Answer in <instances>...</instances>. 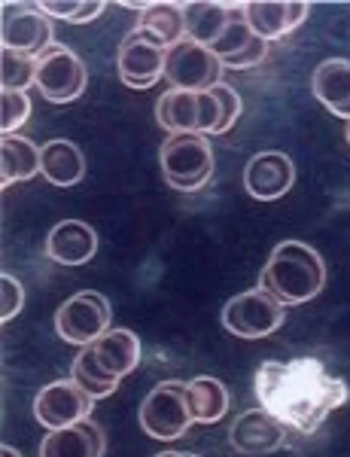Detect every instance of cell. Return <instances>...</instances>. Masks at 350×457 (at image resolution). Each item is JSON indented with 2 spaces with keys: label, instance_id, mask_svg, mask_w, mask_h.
Returning a JSON list of instances; mask_svg holds the SVG:
<instances>
[{
  "label": "cell",
  "instance_id": "obj_1",
  "mask_svg": "<svg viewBox=\"0 0 350 457\" xmlns=\"http://www.w3.org/2000/svg\"><path fill=\"white\" fill-rule=\"evenodd\" d=\"M253 390L262 409L298 436H313L350 400L347 381L317 357L265 360L256 370Z\"/></svg>",
  "mask_w": 350,
  "mask_h": 457
},
{
  "label": "cell",
  "instance_id": "obj_2",
  "mask_svg": "<svg viewBox=\"0 0 350 457\" xmlns=\"http://www.w3.org/2000/svg\"><path fill=\"white\" fill-rule=\"evenodd\" d=\"M326 287V262L311 245L283 241L272 250L259 275V290L274 296L281 305H302L320 296Z\"/></svg>",
  "mask_w": 350,
  "mask_h": 457
},
{
  "label": "cell",
  "instance_id": "obj_3",
  "mask_svg": "<svg viewBox=\"0 0 350 457\" xmlns=\"http://www.w3.org/2000/svg\"><path fill=\"white\" fill-rule=\"evenodd\" d=\"M159 162L165 183L180 193H195L214 177V150L208 135H167Z\"/></svg>",
  "mask_w": 350,
  "mask_h": 457
},
{
  "label": "cell",
  "instance_id": "obj_4",
  "mask_svg": "<svg viewBox=\"0 0 350 457\" xmlns=\"http://www.w3.org/2000/svg\"><path fill=\"white\" fill-rule=\"evenodd\" d=\"M156 120L167 135H216L220 104H216L214 92L167 88L156 104Z\"/></svg>",
  "mask_w": 350,
  "mask_h": 457
},
{
  "label": "cell",
  "instance_id": "obj_5",
  "mask_svg": "<svg viewBox=\"0 0 350 457\" xmlns=\"http://www.w3.org/2000/svg\"><path fill=\"white\" fill-rule=\"evenodd\" d=\"M34 86L53 104H70L89 86V68L74 49H68L64 43H53L37 58V83Z\"/></svg>",
  "mask_w": 350,
  "mask_h": 457
},
{
  "label": "cell",
  "instance_id": "obj_6",
  "mask_svg": "<svg viewBox=\"0 0 350 457\" xmlns=\"http://www.w3.org/2000/svg\"><path fill=\"white\" fill-rule=\"evenodd\" d=\"M223 62L208 46L186 40L174 43L165 53V79L180 92H210L223 83Z\"/></svg>",
  "mask_w": 350,
  "mask_h": 457
},
{
  "label": "cell",
  "instance_id": "obj_7",
  "mask_svg": "<svg viewBox=\"0 0 350 457\" xmlns=\"http://www.w3.org/2000/svg\"><path fill=\"white\" fill-rule=\"evenodd\" d=\"M189 424L195 421L186 403V385L180 381H162L141 403V427L152 439H180Z\"/></svg>",
  "mask_w": 350,
  "mask_h": 457
},
{
  "label": "cell",
  "instance_id": "obj_8",
  "mask_svg": "<svg viewBox=\"0 0 350 457\" xmlns=\"http://www.w3.org/2000/svg\"><path fill=\"white\" fill-rule=\"evenodd\" d=\"M110 302L101 296L98 290H83L77 296H70L58 308L55 314V333L68 345H85L98 342L101 336L110 329Z\"/></svg>",
  "mask_w": 350,
  "mask_h": 457
},
{
  "label": "cell",
  "instance_id": "obj_9",
  "mask_svg": "<svg viewBox=\"0 0 350 457\" xmlns=\"http://www.w3.org/2000/svg\"><path fill=\"white\" fill-rule=\"evenodd\" d=\"M283 308L287 305H281L265 290L238 293L235 299L225 302L223 327L238 338H265L283 327V317H287Z\"/></svg>",
  "mask_w": 350,
  "mask_h": 457
},
{
  "label": "cell",
  "instance_id": "obj_10",
  "mask_svg": "<svg viewBox=\"0 0 350 457\" xmlns=\"http://www.w3.org/2000/svg\"><path fill=\"white\" fill-rule=\"evenodd\" d=\"M0 43L12 53L40 58L53 46V19L43 12L40 4H4L0 21Z\"/></svg>",
  "mask_w": 350,
  "mask_h": 457
},
{
  "label": "cell",
  "instance_id": "obj_11",
  "mask_svg": "<svg viewBox=\"0 0 350 457\" xmlns=\"http://www.w3.org/2000/svg\"><path fill=\"white\" fill-rule=\"evenodd\" d=\"M92 405L94 400L74 378H58L37 394V400H34V418L46 430H64V427L85 421L92 415Z\"/></svg>",
  "mask_w": 350,
  "mask_h": 457
},
{
  "label": "cell",
  "instance_id": "obj_12",
  "mask_svg": "<svg viewBox=\"0 0 350 457\" xmlns=\"http://www.w3.org/2000/svg\"><path fill=\"white\" fill-rule=\"evenodd\" d=\"M165 53L167 49L152 43L150 37L141 34L137 28L131 34H126V40H122V46H119V58H116L122 83L128 88H137V92L152 88L165 77Z\"/></svg>",
  "mask_w": 350,
  "mask_h": 457
},
{
  "label": "cell",
  "instance_id": "obj_13",
  "mask_svg": "<svg viewBox=\"0 0 350 457\" xmlns=\"http://www.w3.org/2000/svg\"><path fill=\"white\" fill-rule=\"evenodd\" d=\"M296 183V165L287 153L262 150L244 168V189L259 202H274L283 198Z\"/></svg>",
  "mask_w": 350,
  "mask_h": 457
},
{
  "label": "cell",
  "instance_id": "obj_14",
  "mask_svg": "<svg viewBox=\"0 0 350 457\" xmlns=\"http://www.w3.org/2000/svg\"><path fill=\"white\" fill-rule=\"evenodd\" d=\"M308 12L311 4H305V0H250V4H244L247 25L265 43L296 31L308 19Z\"/></svg>",
  "mask_w": 350,
  "mask_h": 457
},
{
  "label": "cell",
  "instance_id": "obj_15",
  "mask_svg": "<svg viewBox=\"0 0 350 457\" xmlns=\"http://www.w3.org/2000/svg\"><path fill=\"white\" fill-rule=\"evenodd\" d=\"M287 427H283L277 418L268 415L265 409H253L244 411V415L235 418L229 430V442L238 454H272L277 448L287 445Z\"/></svg>",
  "mask_w": 350,
  "mask_h": 457
},
{
  "label": "cell",
  "instance_id": "obj_16",
  "mask_svg": "<svg viewBox=\"0 0 350 457\" xmlns=\"http://www.w3.org/2000/svg\"><path fill=\"white\" fill-rule=\"evenodd\" d=\"M107 436L92 418L64 430H49L40 442V457H104Z\"/></svg>",
  "mask_w": 350,
  "mask_h": 457
},
{
  "label": "cell",
  "instance_id": "obj_17",
  "mask_svg": "<svg viewBox=\"0 0 350 457\" xmlns=\"http://www.w3.org/2000/svg\"><path fill=\"white\" fill-rule=\"evenodd\" d=\"M46 253L61 265H83L98 253V232L83 220H61L46 235Z\"/></svg>",
  "mask_w": 350,
  "mask_h": 457
},
{
  "label": "cell",
  "instance_id": "obj_18",
  "mask_svg": "<svg viewBox=\"0 0 350 457\" xmlns=\"http://www.w3.org/2000/svg\"><path fill=\"white\" fill-rule=\"evenodd\" d=\"M89 348L101 370L116 381L131 375L137 370V363H141V338L131 333V329H107Z\"/></svg>",
  "mask_w": 350,
  "mask_h": 457
},
{
  "label": "cell",
  "instance_id": "obj_19",
  "mask_svg": "<svg viewBox=\"0 0 350 457\" xmlns=\"http://www.w3.org/2000/svg\"><path fill=\"white\" fill-rule=\"evenodd\" d=\"M311 92L326 110L350 122V62L347 58H326L311 77Z\"/></svg>",
  "mask_w": 350,
  "mask_h": 457
},
{
  "label": "cell",
  "instance_id": "obj_20",
  "mask_svg": "<svg viewBox=\"0 0 350 457\" xmlns=\"http://www.w3.org/2000/svg\"><path fill=\"white\" fill-rule=\"evenodd\" d=\"M40 174L46 177L53 187H77L85 177V156L83 150L68 141V137H53L40 146Z\"/></svg>",
  "mask_w": 350,
  "mask_h": 457
},
{
  "label": "cell",
  "instance_id": "obj_21",
  "mask_svg": "<svg viewBox=\"0 0 350 457\" xmlns=\"http://www.w3.org/2000/svg\"><path fill=\"white\" fill-rule=\"evenodd\" d=\"M238 4H216V0H192L183 4L186 16V37L199 46H214L220 37L229 31L232 19H235Z\"/></svg>",
  "mask_w": 350,
  "mask_h": 457
},
{
  "label": "cell",
  "instance_id": "obj_22",
  "mask_svg": "<svg viewBox=\"0 0 350 457\" xmlns=\"http://www.w3.org/2000/svg\"><path fill=\"white\" fill-rule=\"evenodd\" d=\"M34 174H40V146L21 135L0 137V187L10 189L12 183L31 180Z\"/></svg>",
  "mask_w": 350,
  "mask_h": 457
},
{
  "label": "cell",
  "instance_id": "obj_23",
  "mask_svg": "<svg viewBox=\"0 0 350 457\" xmlns=\"http://www.w3.org/2000/svg\"><path fill=\"white\" fill-rule=\"evenodd\" d=\"M186 403L192 411V421L216 424L229 411V390L214 375H199V378L186 381Z\"/></svg>",
  "mask_w": 350,
  "mask_h": 457
},
{
  "label": "cell",
  "instance_id": "obj_24",
  "mask_svg": "<svg viewBox=\"0 0 350 457\" xmlns=\"http://www.w3.org/2000/svg\"><path fill=\"white\" fill-rule=\"evenodd\" d=\"M137 31L147 34L162 49H171L174 43L186 40V16L180 4H150L147 12L137 19Z\"/></svg>",
  "mask_w": 350,
  "mask_h": 457
},
{
  "label": "cell",
  "instance_id": "obj_25",
  "mask_svg": "<svg viewBox=\"0 0 350 457\" xmlns=\"http://www.w3.org/2000/svg\"><path fill=\"white\" fill-rule=\"evenodd\" d=\"M70 378H74L77 385L92 396V400H104V396L116 394V387H119V381L110 378V375L98 366V360H94L89 345L79 348L77 360H74V370H70Z\"/></svg>",
  "mask_w": 350,
  "mask_h": 457
},
{
  "label": "cell",
  "instance_id": "obj_26",
  "mask_svg": "<svg viewBox=\"0 0 350 457\" xmlns=\"http://www.w3.org/2000/svg\"><path fill=\"white\" fill-rule=\"evenodd\" d=\"M34 83H37V58L4 49V58H0V86H4V92H25Z\"/></svg>",
  "mask_w": 350,
  "mask_h": 457
},
{
  "label": "cell",
  "instance_id": "obj_27",
  "mask_svg": "<svg viewBox=\"0 0 350 457\" xmlns=\"http://www.w3.org/2000/svg\"><path fill=\"white\" fill-rule=\"evenodd\" d=\"M43 12L49 19H61L70 25H83V21H94L104 12L101 0H43Z\"/></svg>",
  "mask_w": 350,
  "mask_h": 457
},
{
  "label": "cell",
  "instance_id": "obj_28",
  "mask_svg": "<svg viewBox=\"0 0 350 457\" xmlns=\"http://www.w3.org/2000/svg\"><path fill=\"white\" fill-rule=\"evenodd\" d=\"M28 116H31L28 92H0V129H4V135H19Z\"/></svg>",
  "mask_w": 350,
  "mask_h": 457
},
{
  "label": "cell",
  "instance_id": "obj_29",
  "mask_svg": "<svg viewBox=\"0 0 350 457\" xmlns=\"http://www.w3.org/2000/svg\"><path fill=\"white\" fill-rule=\"evenodd\" d=\"M210 92H214L216 104H220V125H216V135H225V131H229L240 116V95L225 83L214 86Z\"/></svg>",
  "mask_w": 350,
  "mask_h": 457
},
{
  "label": "cell",
  "instance_id": "obj_30",
  "mask_svg": "<svg viewBox=\"0 0 350 457\" xmlns=\"http://www.w3.org/2000/svg\"><path fill=\"white\" fill-rule=\"evenodd\" d=\"M0 293H4V302H0V320L10 323L12 317L21 312L25 305V290L12 275H0Z\"/></svg>",
  "mask_w": 350,
  "mask_h": 457
},
{
  "label": "cell",
  "instance_id": "obj_31",
  "mask_svg": "<svg viewBox=\"0 0 350 457\" xmlns=\"http://www.w3.org/2000/svg\"><path fill=\"white\" fill-rule=\"evenodd\" d=\"M156 457H199V454H192V452H162Z\"/></svg>",
  "mask_w": 350,
  "mask_h": 457
},
{
  "label": "cell",
  "instance_id": "obj_32",
  "mask_svg": "<svg viewBox=\"0 0 350 457\" xmlns=\"http://www.w3.org/2000/svg\"><path fill=\"white\" fill-rule=\"evenodd\" d=\"M0 457H21L16 448H10V445H0Z\"/></svg>",
  "mask_w": 350,
  "mask_h": 457
},
{
  "label": "cell",
  "instance_id": "obj_33",
  "mask_svg": "<svg viewBox=\"0 0 350 457\" xmlns=\"http://www.w3.org/2000/svg\"><path fill=\"white\" fill-rule=\"evenodd\" d=\"M347 141H350V122H347Z\"/></svg>",
  "mask_w": 350,
  "mask_h": 457
}]
</instances>
